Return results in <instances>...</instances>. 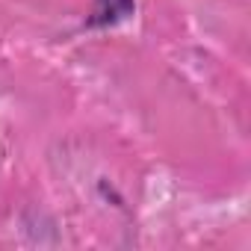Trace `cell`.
I'll return each instance as SVG.
<instances>
[]
</instances>
